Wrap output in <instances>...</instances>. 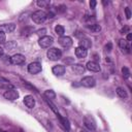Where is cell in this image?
Returning <instances> with one entry per match:
<instances>
[{
    "instance_id": "6",
    "label": "cell",
    "mask_w": 132,
    "mask_h": 132,
    "mask_svg": "<svg viewBox=\"0 0 132 132\" xmlns=\"http://www.w3.org/2000/svg\"><path fill=\"white\" fill-rule=\"evenodd\" d=\"M25 61H26V58L22 54H16L13 57H10V63L14 65H22L25 63Z\"/></svg>"
},
{
    "instance_id": "8",
    "label": "cell",
    "mask_w": 132,
    "mask_h": 132,
    "mask_svg": "<svg viewBox=\"0 0 132 132\" xmlns=\"http://www.w3.org/2000/svg\"><path fill=\"white\" fill-rule=\"evenodd\" d=\"M84 124H85V126H86L89 130H91V131H94V130L96 129V122H95L94 119H93L92 117H90V116H86V117L84 118Z\"/></svg>"
},
{
    "instance_id": "14",
    "label": "cell",
    "mask_w": 132,
    "mask_h": 132,
    "mask_svg": "<svg viewBox=\"0 0 132 132\" xmlns=\"http://www.w3.org/2000/svg\"><path fill=\"white\" fill-rule=\"evenodd\" d=\"M88 55V51L84 47H81V46H77L75 49V56L77 58H80V59H84L86 58Z\"/></svg>"
},
{
    "instance_id": "28",
    "label": "cell",
    "mask_w": 132,
    "mask_h": 132,
    "mask_svg": "<svg viewBox=\"0 0 132 132\" xmlns=\"http://www.w3.org/2000/svg\"><path fill=\"white\" fill-rule=\"evenodd\" d=\"M5 39H6V36L3 32L0 31V44H2V43H5Z\"/></svg>"
},
{
    "instance_id": "30",
    "label": "cell",
    "mask_w": 132,
    "mask_h": 132,
    "mask_svg": "<svg viewBox=\"0 0 132 132\" xmlns=\"http://www.w3.org/2000/svg\"><path fill=\"white\" fill-rule=\"evenodd\" d=\"M112 49H113V44H112V42H109L106 45H105V51H106V52H111V51H112Z\"/></svg>"
},
{
    "instance_id": "3",
    "label": "cell",
    "mask_w": 132,
    "mask_h": 132,
    "mask_svg": "<svg viewBox=\"0 0 132 132\" xmlns=\"http://www.w3.org/2000/svg\"><path fill=\"white\" fill-rule=\"evenodd\" d=\"M53 42H54V38H53L52 36H49V35H44V36L40 37L39 40H38V44L42 49L50 47L53 44Z\"/></svg>"
},
{
    "instance_id": "13",
    "label": "cell",
    "mask_w": 132,
    "mask_h": 132,
    "mask_svg": "<svg viewBox=\"0 0 132 132\" xmlns=\"http://www.w3.org/2000/svg\"><path fill=\"white\" fill-rule=\"evenodd\" d=\"M52 71L55 75L61 76V75H63L65 73L66 69H65V66H63V65H55L54 67L52 68Z\"/></svg>"
},
{
    "instance_id": "16",
    "label": "cell",
    "mask_w": 132,
    "mask_h": 132,
    "mask_svg": "<svg viewBox=\"0 0 132 132\" xmlns=\"http://www.w3.org/2000/svg\"><path fill=\"white\" fill-rule=\"evenodd\" d=\"M119 46H120V49H121L123 52H125V53H130V46H129V43H128L127 40H125V39H120V40H119Z\"/></svg>"
},
{
    "instance_id": "34",
    "label": "cell",
    "mask_w": 132,
    "mask_h": 132,
    "mask_svg": "<svg viewBox=\"0 0 132 132\" xmlns=\"http://www.w3.org/2000/svg\"><path fill=\"white\" fill-rule=\"evenodd\" d=\"M131 39H132V34L131 33H128V35H127V41L129 42V41H131Z\"/></svg>"
},
{
    "instance_id": "26",
    "label": "cell",
    "mask_w": 132,
    "mask_h": 132,
    "mask_svg": "<svg viewBox=\"0 0 132 132\" xmlns=\"http://www.w3.org/2000/svg\"><path fill=\"white\" fill-rule=\"evenodd\" d=\"M122 73H123L124 78H126V80L130 77V70H129L127 67H123V68H122Z\"/></svg>"
},
{
    "instance_id": "29",
    "label": "cell",
    "mask_w": 132,
    "mask_h": 132,
    "mask_svg": "<svg viewBox=\"0 0 132 132\" xmlns=\"http://www.w3.org/2000/svg\"><path fill=\"white\" fill-rule=\"evenodd\" d=\"M125 14H126V18H127L128 20H130V19H131V10H130L129 7H126V8H125Z\"/></svg>"
},
{
    "instance_id": "5",
    "label": "cell",
    "mask_w": 132,
    "mask_h": 132,
    "mask_svg": "<svg viewBox=\"0 0 132 132\" xmlns=\"http://www.w3.org/2000/svg\"><path fill=\"white\" fill-rule=\"evenodd\" d=\"M81 85L86 87V88H93L96 85V81L93 76H85L82 78Z\"/></svg>"
},
{
    "instance_id": "7",
    "label": "cell",
    "mask_w": 132,
    "mask_h": 132,
    "mask_svg": "<svg viewBox=\"0 0 132 132\" xmlns=\"http://www.w3.org/2000/svg\"><path fill=\"white\" fill-rule=\"evenodd\" d=\"M28 71L31 74H37L41 71V64L39 62H32L28 65Z\"/></svg>"
},
{
    "instance_id": "17",
    "label": "cell",
    "mask_w": 132,
    "mask_h": 132,
    "mask_svg": "<svg viewBox=\"0 0 132 132\" xmlns=\"http://www.w3.org/2000/svg\"><path fill=\"white\" fill-rule=\"evenodd\" d=\"M71 69L75 74H83L85 71V67L82 64H73L71 66Z\"/></svg>"
},
{
    "instance_id": "21",
    "label": "cell",
    "mask_w": 132,
    "mask_h": 132,
    "mask_svg": "<svg viewBox=\"0 0 132 132\" xmlns=\"http://www.w3.org/2000/svg\"><path fill=\"white\" fill-rule=\"evenodd\" d=\"M44 97L49 100H52V99H55L56 98V93L53 91V90H46L44 92Z\"/></svg>"
},
{
    "instance_id": "33",
    "label": "cell",
    "mask_w": 132,
    "mask_h": 132,
    "mask_svg": "<svg viewBox=\"0 0 132 132\" xmlns=\"http://www.w3.org/2000/svg\"><path fill=\"white\" fill-rule=\"evenodd\" d=\"M96 4H97V2L95 1V0H92V1H90V7L91 8H95L96 7Z\"/></svg>"
},
{
    "instance_id": "2",
    "label": "cell",
    "mask_w": 132,
    "mask_h": 132,
    "mask_svg": "<svg viewBox=\"0 0 132 132\" xmlns=\"http://www.w3.org/2000/svg\"><path fill=\"white\" fill-rule=\"evenodd\" d=\"M31 19L35 24H42L46 20V13L43 10H36L31 15Z\"/></svg>"
},
{
    "instance_id": "37",
    "label": "cell",
    "mask_w": 132,
    "mask_h": 132,
    "mask_svg": "<svg viewBox=\"0 0 132 132\" xmlns=\"http://www.w3.org/2000/svg\"><path fill=\"white\" fill-rule=\"evenodd\" d=\"M3 54H4V52H3V49L0 46V58H1L2 56H3Z\"/></svg>"
},
{
    "instance_id": "18",
    "label": "cell",
    "mask_w": 132,
    "mask_h": 132,
    "mask_svg": "<svg viewBox=\"0 0 132 132\" xmlns=\"http://www.w3.org/2000/svg\"><path fill=\"white\" fill-rule=\"evenodd\" d=\"M80 46H81V47H84V49H86V50H88V49H90V47L92 46V42H91V40L88 39V38H83V39L80 40Z\"/></svg>"
},
{
    "instance_id": "9",
    "label": "cell",
    "mask_w": 132,
    "mask_h": 132,
    "mask_svg": "<svg viewBox=\"0 0 132 132\" xmlns=\"http://www.w3.org/2000/svg\"><path fill=\"white\" fill-rule=\"evenodd\" d=\"M58 41H59V44H60L61 46L66 47V49L70 47V46L72 45V43H73L72 38H71L70 36H62V37L59 38Z\"/></svg>"
},
{
    "instance_id": "4",
    "label": "cell",
    "mask_w": 132,
    "mask_h": 132,
    "mask_svg": "<svg viewBox=\"0 0 132 132\" xmlns=\"http://www.w3.org/2000/svg\"><path fill=\"white\" fill-rule=\"evenodd\" d=\"M3 97L7 100H10V101H14V100H17L19 98V92L15 89H7L4 93H3Z\"/></svg>"
},
{
    "instance_id": "10",
    "label": "cell",
    "mask_w": 132,
    "mask_h": 132,
    "mask_svg": "<svg viewBox=\"0 0 132 132\" xmlns=\"http://www.w3.org/2000/svg\"><path fill=\"white\" fill-rule=\"evenodd\" d=\"M16 29V25L14 23H9V24H3V25H0V31L5 33H11L14 32Z\"/></svg>"
},
{
    "instance_id": "24",
    "label": "cell",
    "mask_w": 132,
    "mask_h": 132,
    "mask_svg": "<svg viewBox=\"0 0 132 132\" xmlns=\"http://www.w3.org/2000/svg\"><path fill=\"white\" fill-rule=\"evenodd\" d=\"M36 3H37V5L39 7H46V6H49L51 4V1L50 0H38Z\"/></svg>"
},
{
    "instance_id": "23",
    "label": "cell",
    "mask_w": 132,
    "mask_h": 132,
    "mask_svg": "<svg viewBox=\"0 0 132 132\" xmlns=\"http://www.w3.org/2000/svg\"><path fill=\"white\" fill-rule=\"evenodd\" d=\"M17 43L15 42V41H8V42H6V43H4V46H5V49L7 50V51H14L16 47H17Z\"/></svg>"
},
{
    "instance_id": "1",
    "label": "cell",
    "mask_w": 132,
    "mask_h": 132,
    "mask_svg": "<svg viewBox=\"0 0 132 132\" xmlns=\"http://www.w3.org/2000/svg\"><path fill=\"white\" fill-rule=\"evenodd\" d=\"M46 56L51 61H58L62 58V52L56 47H52L47 51Z\"/></svg>"
},
{
    "instance_id": "35",
    "label": "cell",
    "mask_w": 132,
    "mask_h": 132,
    "mask_svg": "<svg viewBox=\"0 0 132 132\" xmlns=\"http://www.w3.org/2000/svg\"><path fill=\"white\" fill-rule=\"evenodd\" d=\"M128 30H129V28H128V27H125V28H123V29L121 30V33H122V34H124V33H125V32H127Z\"/></svg>"
},
{
    "instance_id": "20",
    "label": "cell",
    "mask_w": 132,
    "mask_h": 132,
    "mask_svg": "<svg viewBox=\"0 0 132 132\" xmlns=\"http://www.w3.org/2000/svg\"><path fill=\"white\" fill-rule=\"evenodd\" d=\"M88 28H89L92 32H94V33H99V32L101 31V26L98 25V24H91V25L88 26Z\"/></svg>"
},
{
    "instance_id": "12",
    "label": "cell",
    "mask_w": 132,
    "mask_h": 132,
    "mask_svg": "<svg viewBox=\"0 0 132 132\" xmlns=\"http://www.w3.org/2000/svg\"><path fill=\"white\" fill-rule=\"evenodd\" d=\"M24 103L28 109H33L35 106V99L31 95H27L24 97Z\"/></svg>"
},
{
    "instance_id": "27",
    "label": "cell",
    "mask_w": 132,
    "mask_h": 132,
    "mask_svg": "<svg viewBox=\"0 0 132 132\" xmlns=\"http://www.w3.org/2000/svg\"><path fill=\"white\" fill-rule=\"evenodd\" d=\"M8 83H9V82H7L6 80H4V78H2V77H0V87H4V86H10Z\"/></svg>"
},
{
    "instance_id": "22",
    "label": "cell",
    "mask_w": 132,
    "mask_h": 132,
    "mask_svg": "<svg viewBox=\"0 0 132 132\" xmlns=\"http://www.w3.org/2000/svg\"><path fill=\"white\" fill-rule=\"evenodd\" d=\"M55 32L59 35V36H63L64 35V33H65V29H64V27L63 26H61V25H57L56 27H55Z\"/></svg>"
},
{
    "instance_id": "15",
    "label": "cell",
    "mask_w": 132,
    "mask_h": 132,
    "mask_svg": "<svg viewBox=\"0 0 132 132\" xmlns=\"http://www.w3.org/2000/svg\"><path fill=\"white\" fill-rule=\"evenodd\" d=\"M57 117H58V119H59V121H60V124H61L62 128H63L66 132H68V131L70 130V124H69V121H68L66 118L61 117V116H60V114H59Z\"/></svg>"
},
{
    "instance_id": "19",
    "label": "cell",
    "mask_w": 132,
    "mask_h": 132,
    "mask_svg": "<svg viewBox=\"0 0 132 132\" xmlns=\"http://www.w3.org/2000/svg\"><path fill=\"white\" fill-rule=\"evenodd\" d=\"M116 92H117V94H118V96L120 98H123V99H127L128 98V94H127V92H126V90L124 88L119 87V88H117Z\"/></svg>"
},
{
    "instance_id": "38",
    "label": "cell",
    "mask_w": 132,
    "mask_h": 132,
    "mask_svg": "<svg viewBox=\"0 0 132 132\" xmlns=\"http://www.w3.org/2000/svg\"><path fill=\"white\" fill-rule=\"evenodd\" d=\"M82 132H86V131H82Z\"/></svg>"
},
{
    "instance_id": "25",
    "label": "cell",
    "mask_w": 132,
    "mask_h": 132,
    "mask_svg": "<svg viewBox=\"0 0 132 132\" xmlns=\"http://www.w3.org/2000/svg\"><path fill=\"white\" fill-rule=\"evenodd\" d=\"M45 101H46V103H47V104L50 105V106H51L52 111H53V112H54V113H55V114L58 116V115H59V112H58V111H57V109H56V105H55L54 103H53L51 100H49V99H45Z\"/></svg>"
},
{
    "instance_id": "36",
    "label": "cell",
    "mask_w": 132,
    "mask_h": 132,
    "mask_svg": "<svg viewBox=\"0 0 132 132\" xmlns=\"http://www.w3.org/2000/svg\"><path fill=\"white\" fill-rule=\"evenodd\" d=\"M69 58H70V57H69ZM64 62H65V63H71V62H73V59H72V58H70V59H65Z\"/></svg>"
},
{
    "instance_id": "11",
    "label": "cell",
    "mask_w": 132,
    "mask_h": 132,
    "mask_svg": "<svg viewBox=\"0 0 132 132\" xmlns=\"http://www.w3.org/2000/svg\"><path fill=\"white\" fill-rule=\"evenodd\" d=\"M86 68L90 71H93V72H99L100 71V65L96 62V61H89L86 65Z\"/></svg>"
},
{
    "instance_id": "32",
    "label": "cell",
    "mask_w": 132,
    "mask_h": 132,
    "mask_svg": "<svg viewBox=\"0 0 132 132\" xmlns=\"http://www.w3.org/2000/svg\"><path fill=\"white\" fill-rule=\"evenodd\" d=\"M54 17H55V14L53 11H50L49 14H46V19H53Z\"/></svg>"
},
{
    "instance_id": "31",
    "label": "cell",
    "mask_w": 132,
    "mask_h": 132,
    "mask_svg": "<svg viewBox=\"0 0 132 132\" xmlns=\"http://www.w3.org/2000/svg\"><path fill=\"white\" fill-rule=\"evenodd\" d=\"M45 32H46V29H44V28H43V29L38 30V31H37V34H38V35H42V36H44V33H45ZM42 36H41V37H42Z\"/></svg>"
}]
</instances>
